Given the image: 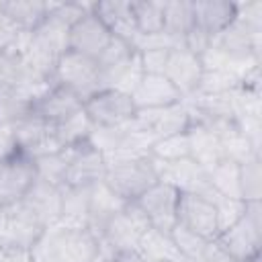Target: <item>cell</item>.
Masks as SVG:
<instances>
[{
	"mask_svg": "<svg viewBox=\"0 0 262 262\" xmlns=\"http://www.w3.org/2000/svg\"><path fill=\"white\" fill-rule=\"evenodd\" d=\"M237 86V78L223 70H203L196 92L201 94H227Z\"/></svg>",
	"mask_w": 262,
	"mask_h": 262,
	"instance_id": "37",
	"label": "cell"
},
{
	"mask_svg": "<svg viewBox=\"0 0 262 262\" xmlns=\"http://www.w3.org/2000/svg\"><path fill=\"white\" fill-rule=\"evenodd\" d=\"M178 199H180V192L174 186H170L166 182H156L135 203L145 213L151 227L170 231L176 225Z\"/></svg>",
	"mask_w": 262,
	"mask_h": 262,
	"instance_id": "12",
	"label": "cell"
},
{
	"mask_svg": "<svg viewBox=\"0 0 262 262\" xmlns=\"http://www.w3.org/2000/svg\"><path fill=\"white\" fill-rule=\"evenodd\" d=\"M33 164H35V178L37 180H43V182L53 184V186H59V188L66 186L68 158H66V151L63 149L53 151V154L39 156V158L33 160Z\"/></svg>",
	"mask_w": 262,
	"mask_h": 262,
	"instance_id": "32",
	"label": "cell"
},
{
	"mask_svg": "<svg viewBox=\"0 0 262 262\" xmlns=\"http://www.w3.org/2000/svg\"><path fill=\"white\" fill-rule=\"evenodd\" d=\"M0 8L23 29V31H35L49 12V2L41 0H12V2H0Z\"/></svg>",
	"mask_w": 262,
	"mask_h": 262,
	"instance_id": "27",
	"label": "cell"
},
{
	"mask_svg": "<svg viewBox=\"0 0 262 262\" xmlns=\"http://www.w3.org/2000/svg\"><path fill=\"white\" fill-rule=\"evenodd\" d=\"M88 190L90 188L63 186L61 215H59L57 227H63V229H84V227H88V221H90Z\"/></svg>",
	"mask_w": 262,
	"mask_h": 262,
	"instance_id": "26",
	"label": "cell"
},
{
	"mask_svg": "<svg viewBox=\"0 0 262 262\" xmlns=\"http://www.w3.org/2000/svg\"><path fill=\"white\" fill-rule=\"evenodd\" d=\"M82 106H84V100H82L76 92H72V90H68V88L55 84V86L33 106V111H35L37 115H41L49 125L55 127V125L63 123L66 119H70L74 113H78Z\"/></svg>",
	"mask_w": 262,
	"mask_h": 262,
	"instance_id": "21",
	"label": "cell"
},
{
	"mask_svg": "<svg viewBox=\"0 0 262 262\" xmlns=\"http://www.w3.org/2000/svg\"><path fill=\"white\" fill-rule=\"evenodd\" d=\"M211 129L219 137L225 160H231L235 164H244V162H248L256 156H262V151H258L254 147V143L248 139V135L239 129L235 119H223V121L211 125Z\"/></svg>",
	"mask_w": 262,
	"mask_h": 262,
	"instance_id": "22",
	"label": "cell"
},
{
	"mask_svg": "<svg viewBox=\"0 0 262 262\" xmlns=\"http://www.w3.org/2000/svg\"><path fill=\"white\" fill-rule=\"evenodd\" d=\"M170 233H172L174 244L182 256H203L207 244L211 242V239H205L203 235H199V233H194V231H190L178 223L170 229Z\"/></svg>",
	"mask_w": 262,
	"mask_h": 262,
	"instance_id": "39",
	"label": "cell"
},
{
	"mask_svg": "<svg viewBox=\"0 0 262 262\" xmlns=\"http://www.w3.org/2000/svg\"><path fill=\"white\" fill-rule=\"evenodd\" d=\"M20 76V61L12 51H0V90H10Z\"/></svg>",
	"mask_w": 262,
	"mask_h": 262,
	"instance_id": "40",
	"label": "cell"
},
{
	"mask_svg": "<svg viewBox=\"0 0 262 262\" xmlns=\"http://www.w3.org/2000/svg\"><path fill=\"white\" fill-rule=\"evenodd\" d=\"M135 47L125 41V39H119V37H111L108 45L104 47V51L98 55L96 63H98V70L100 72H106V70H113V68H119L123 63H127L133 55H135Z\"/></svg>",
	"mask_w": 262,
	"mask_h": 262,
	"instance_id": "36",
	"label": "cell"
},
{
	"mask_svg": "<svg viewBox=\"0 0 262 262\" xmlns=\"http://www.w3.org/2000/svg\"><path fill=\"white\" fill-rule=\"evenodd\" d=\"M92 12L102 20V25L111 31L113 37L125 39L131 45L139 37L131 12V2L125 0H100L92 2Z\"/></svg>",
	"mask_w": 262,
	"mask_h": 262,
	"instance_id": "19",
	"label": "cell"
},
{
	"mask_svg": "<svg viewBox=\"0 0 262 262\" xmlns=\"http://www.w3.org/2000/svg\"><path fill=\"white\" fill-rule=\"evenodd\" d=\"M186 135H188V154L199 166L209 170L219 160H223V149H221L219 137L211 127L190 125L186 129Z\"/></svg>",
	"mask_w": 262,
	"mask_h": 262,
	"instance_id": "24",
	"label": "cell"
},
{
	"mask_svg": "<svg viewBox=\"0 0 262 262\" xmlns=\"http://www.w3.org/2000/svg\"><path fill=\"white\" fill-rule=\"evenodd\" d=\"M239 194L244 201H262V156L239 164Z\"/></svg>",
	"mask_w": 262,
	"mask_h": 262,
	"instance_id": "33",
	"label": "cell"
},
{
	"mask_svg": "<svg viewBox=\"0 0 262 262\" xmlns=\"http://www.w3.org/2000/svg\"><path fill=\"white\" fill-rule=\"evenodd\" d=\"M151 158L160 160V162H176V160H182V158H190L186 131L160 137L151 147Z\"/></svg>",
	"mask_w": 262,
	"mask_h": 262,
	"instance_id": "35",
	"label": "cell"
},
{
	"mask_svg": "<svg viewBox=\"0 0 262 262\" xmlns=\"http://www.w3.org/2000/svg\"><path fill=\"white\" fill-rule=\"evenodd\" d=\"M149 227L151 225L145 213L139 209L135 201H131L123 207V211H119L113 219H108L96 235L102 242H106L117 254H127V252H137L139 239Z\"/></svg>",
	"mask_w": 262,
	"mask_h": 262,
	"instance_id": "4",
	"label": "cell"
},
{
	"mask_svg": "<svg viewBox=\"0 0 262 262\" xmlns=\"http://www.w3.org/2000/svg\"><path fill=\"white\" fill-rule=\"evenodd\" d=\"M154 166H156L158 182H166V184L174 186L178 192H199V194L211 192L207 170L203 166H199L192 158H182L176 162L154 160Z\"/></svg>",
	"mask_w": 262,
	"mask_h": 262,
	"instance_id": "10",
	"label": "cell"
},
{
	"mask_svg": "<svg viewBox=\"0 0 262 262\" xmlns=\"http://www.w3.org/2000/svg\"><path fill=\"white\" fill-rule=\"evenodd\" d=\"M53 80L57 86H63L76 92L82 100L90 98L100 90V70L96 59L66 49L55 63Z\"/></svg>",
	"mask_w": 262,
	"mask_h": 262,
	"instance_id": "3",
	"label": "cell"
},
{
	"mask_svg": "<svg viewBox=\"0 0 262 262\" xmlns=\"http://www.w3.org/2000/svg\"><path fill=\"white\" fill-rule=\"evenodd\" d=\"M131 123L135 127L151 131L160 139V137H166V135L184 133L190 125V117H188L186 104L180 100L176 104L162 106V108H141V111L135 113Z\"/></svg>",
	"mask_w": 262,
	"mask_h": 262,
	"instance_id": "13",
	"label": "cell"
},
{
	"mask_svg": "<svg viewBox=\"0 0 262 262\" xmlns=\"http://www.w3.org/2000/svg\"><path fill=\"white\" fill-rule=\"evenodd\" d=\"M53 129H55V137H57L59 145L66 149V147H74V145H80V143L88 141L90 131H92V121H90V117L86 115V111L82 106L78 113H74L70 119L55 125Z\"/></svg>",
	"mask_w": 262,
	"mask_h": 262,
	"instance_id": "31",
	"label": "cell"
},
{
	"mask_svg": "<svg viewBox=\"0 0 262 262\" xmlns=\"http://www.w3.org/2000/svg\"><path fill=\"white\" fill-rule=\"evenodd\" d=\"M178 262H205L203 256H182Z\"/></svg>",
	"mask_w": 262,
	"mask_h": 262,
	"instance_id": "46",
	"label": "cell"
},
{
	"mask_svg": "<svg viewBox=\"0 0 262 262\" xmlns=\"http://www.w3.org/2000/svg\"><path fill=\"white\" fill-rule=\"evenodd\" d=\"M14 154H18V145L12 121H0V162L12 158Z\"/></svg>",
	"mask_w": 262,
	"mask_h": 262,
	"instance_id": "43",
	"label": "cell"
},
{
	"mask_svg": "<svg viewBox=\"0 0 262 262\" xmlns=\"http://www.w3.org/2000/svg\"><path fill=\"white\" fill-rule=\"evenodd\" d=\"M104 182L127 203L137 201L149 186L158 182L151 156L141 160H117L106 162Z\"/></svg>",
	"mask_w": 262,
	"mask_h": 262,
	"instance_id": "2",
	"label": "cell"
},
{
	"mask_svg": "<svg viewBox=\"0 0 262 262\" xmlns=\"http://www.w3.org/2000/svg\"><path fill=\"white\" fill-rule=\"evenodd\" d=\"M215 242L233 260H252L260 256L262 246V201H246L244 217L221 231Z\"/></svg>",
	"mask_w": 262,
	"mask_h": 262,
	"instance_id": "1",
	"label": "cell"
},
{
	"mask_svg": "<svg viewBox=\"0 0 262 262\" xmlns=\"http://www.w3.org/2000/svg\"><path fill=\"white\" fill-rule=\"evenodd\" d=\"M111 262H143V260L139 258L137 252H127V254H119V256H115Z\"/></svg>",
	"mask_w": 262,
	"mask_h": 262,
	"instance_id": "45",
	"label": "cell"
},
{
	"mask_svg": "<svg viewBox=\"0 0 262 262\" xmlns=\"http://www.w3.org/2000/svg\"><path fill=\"white\" fill-rule=\"evenodd\" d=\"M123 141V127H100V125H92L88 143L100 151L104 158L108 154H113L115 149H119Z\"/></svg>",
	"mask_w": 262,
	"mask_h": 262,
	"instance_id": "38",
	"label": "cell"
},
{
	"mask_svg": "<svg viewBox=\"0 0 262 262\" xmlns=\"http://www.w3.org/2000/svg\"><path fill=\"white\" fill-rule=\"evenodd\" d=\"M137 55H139L143 74H164L170 49H145V51H139Z\"/></svg>",
	"mask_w": 262,
	"mask_h": 262,
	"instance_id": "41",
	"label": "cell"
},
{
	"mask_svg": "<svg viewBox=\"0 0 262 262\" xmlns=\"http://www.w3.org/2000/svg\"><path fill=\"white\" fill-rule=\"evenodd\" d=\"M45 227L23 201L0 209V248H31Z\"/></svg>",
	"mask_w": 262,
	"mask_h": 262,
	"instance_id": "6",
	"label": "cell"
},
{
	"mask_svg": "<svg viewBox=\"0 0 262 262\" xmlns=\"http://www.w3.org/2000/svg\"><path fill=\"white\" fill-rule=\"evenodd\" d=\"M68 170H66V186L74 188H90L96 182L104 180L106 174V160L100 151H96L88 141L66 147Z\"/></svg>",
	"mask_w": 262,
	"mask_h": 262,
	"instance_id": "8",
	"label": "cell"
},
{
	"mask_svg": "<svg viewBox=\"0 0 262 262\" xmlns=\"http://www.w3.org/2000/svg\"><path fill=\"white\" fill-rule=\"evenodd\" d=\"M0 262H33L31 248H2Z\"/></svg>",
	"mask_w": 262,
	"mask_h": 262,
	"instance_id": "44",
	"label": "cell"
},
{
	"mask_svg": "<svg viewBox=\"0 0 262 262\" xmlns=\"http://www.w3.org/2000/svg\"><path fill=\"white\" fill-rule=\"evenodd\" d=\"M131 100L135 108L141 111V108H162L176 104L182 100V96L164 74H143L139 84L131 92Z\"/></svg>",
	"mask_w": 262,
	"mask_h": 262,
	"instance_id": "17",
	"label": "cell"
},
{
	"mask_svg": "<svg viewBox=\"0 0 262 262\" xmlns=\"http://www.w3.org/2000/svg\"><path fill=\"white\" fill-rule=\"evenodd\" d=\"M55 229V248L59 262H96L98 258V237L88 227L84 229Z\"/></svg>",
	"mask_w": 262,
	"mask_h": 262,
	"instance_id": "16",
	"label": "cell"
},
{
	"mask_svg": "<svg viewBox=\"0 0 262 262\" xmlns=\"http://www.w3.org/2000/svg\"><path fill=\"white\" fill-rule=\"evenodd\" d=\"M111 31L102 25V20L90 10L84 16H80L72 27H70V39H68V49L88 55L92 59H98V55L104 51V47L111 41Z\"/></svg>",
	"mask_w": 262,
	"mask_h": 262,
	"instance_id": "15",
	"label": "cell"
},
{
	"mask_svg": "<svg viewBox=\"0 0 262 262\" xmlns=\"http://www.w3.org/2000/svg\"><path fill=\"white\" fill-rule=\"evenodd\" d=\"M23 29L0 8V51H10Z\"/></svg>",
	"mask_w": 262,
	"mask_h": 262,
	"instance_id": "42",
	"label": "cell"
},
{
	"mask_svg": "<svg viewBox=\"0 0 262 262\" xmlns=\"http://www.w3.org/2000/svg\"><path fill=\"white\" fill-rule=\"evenodd\" d=\"M235 18V2L229 0H192L194 27L209 37H217Z\"/></svg>",
	"mask_w": 262,
	"mask_h": 262,
	"instance_id": "20",
	"label": "cell"
},
{
	"mask_svg": "<svg viewBox=\"0 0 262 262\" xmlns=\"http://www.w3.org/2000/svg\"><path fill=\"white\" fill-rule=\"evenodd\" d=\"M176 223L203 235L205 239H215L219 233L215 205L209 194L180 192L178 209H176Z\"/></svg>",
	"mask_w": 262,
	"mask_h": 262,
	"instance_id": "9",
	"label": "cell"
},
{
	"mask_svg": "<svg viewBox=\"0 0 262 262\" xmlns=\"http://www.w3.org/2000/svg\"><path fill=\"white\" fill-rule=\"evenodd\" d=\"M137 254L143 262H178L182 258L172 233L158 227H149L141 235Z\"/></svg>",
	"mask_w": 262,
	"mask_h": 262,
	"instance_id": "25",
	"label": "cell"
},
{
	"mask_svg": "<svg viewBox=\"0 0 262 262\" xmlns=\"http://www.w3.org/2000/svg\"><path fill=\"white\" fill-rule=\"evenodd\" d=\"M194 27L192 20V0H166L164 2V33L176 39L182 37Z\"/></svg>",
	"mask_w": 262,
	"mask_h": 262,
	"instance_id": "28",
	"label": "cell"
},
{
	"mask_svg": "<svg viewBox=\"0 0 262 262\" xmlns=\"http://www.w3.org/2000/svg\"><path fill=\"white\" fill-rule=\"evenodd\" d=\"M35 182V164L25 154H14L0 162V209L23 201Z\"/></svg>",
	"mask_w": 262,
	"mask_h": 262,
	"instance_id": "11",
	"label": "cell"
},
{
	"mask_svg": "<svg viewBox=\"0 0 262 262\" xmlns=\"http://www.w3.org/2000/svg\"><path fill=\"white\" fill-rule=\"evenodd\" d=\"M164 76L172 82V86L180 92L182 98H188L196 92L201 76H203V63L201 57L188 51L184 45H176L170 49L168 63L164 70Z\"/></svg>",
	"mask_w": 262,
	"mask_h": 262,
	"instance_id": "14",
	"label": "cell"
},
{
	"mask_svg": "<svg viewBox=\"0 0 262 262\" xmlns=\"http://www.w3.org/2000/svg\"><path fill=\"white\" fill-rule=\"evenodd\" d=\"M209 186L213 192L221 196H231V199H242L239 194V164L231 160H219L213 168L207 170Z\"/></svg>",
	"mask_w": 262,
	"mask_h": 262,
	"instance_id": "29",
	"label": "cell"
},
{
	"mask_svg": "<svg viewBox=\"0 0 262 262\" xmlns=\"http://www.w3.org/2000/svg\"><path fill=\"white\" fill-rule=\"evenodd\" d=\"M84 111L92 125L100 127H125L137 113L129 94L104 88L84 100Z\"/></svg>",
	"mask_w": 262,
	"mask_h": 262,
	"instance_id": "7",
	"label": "cell"
},
{
	"mask_svg": "<svg viewBox=\"0 0 262 262\" xmlns=\"http://www.w3.org/2000/svg\"><path fill=\"white\" fill-rule=\"evenodd\" d=\"M88 203H90V221L88 229L92 233H98L108 219H113L123 207L127 205L125 199H121L104 180L96 182L88 190Z\"/></svg>",
	"mask_w": 262,
	"mask_h": 262,
	"instance_id": "23",
	"label": "cell"
},
{
	"mask_svg": "<svg viewBox=\"0 0 262 262\" xmlns=\"http://www.w3.org/2000/svg\"><path fill=\"white\" fill-rule=\"evenodd\" d=\"M213 205H215V213H217V227H219V233L229 229L231 225H235L244 213H246V201L244 199H231V196H221L217 192H209ZM217 233V235H219Z\"/></svg>",
	"mask_w": 262,
	"mask_h": 262,
	"instance_id": "34",
	"label": "cell"
},
{
	"mask_svg": "<svg viewBox=\"0 0 262 262\" xmlns=\"http://www.w3.org/2000/svg\"><path fill=\"white\" fill-rule=\"evenodd\" d=\"M14 127V137H16V145L18 151L29 156L31 160L45 156V154H53L63 149L55 137V129L53 125H49L41 115H37L33 108L23 113L20 117H16L12 121Z\"/></svg>",
	"mask_w": 262,
	"mask_h": 262,
	"instance_id": "5",
	"label": "cell"
},
{
	"mask_svg": "<svg viewBox=\"0 0 262 262\" xmlns=\"http://www.w3.org/2000/svg\"><path fill=\"white\" fill-rule=\"evenodd\" d=\"M61 196H63V188L47 184V182L35 178V182L31 184L27 194L23 196V203L41 221V225L47 229V227L57 225V221H59Z\"/></svg>",
	"mask_w": 262,
	"mask_h": 262,
	"instance_id": "18",
	"label": "cell"
},
{
	"mask_svg": "<svg viewBox=\"0 0 262 262\" xmlns=\"http://www.w3.org/2000/svg\"><path fill=\"white\" fill-rule=\"evenodd\" d=\"M131 12L139 35H156L164 31V0L131 2Z\"/></svg>",
	"mask_w": 262,
	"mask_h": 262,
	"instance_id": "30",
	"label": "cell"
}]
</instances>
